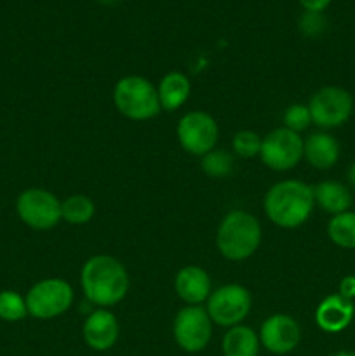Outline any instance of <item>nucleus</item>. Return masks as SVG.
Wrapping results in <instances>:
<instances>
[{"instance_id":"nucleus-22","label":"nucleus","mask_w":355,"mask_h":356,"mask_svg":"<svg viewBox=\"0 0 355 356\" xmlns=\"http://www.w3.org/2000/svg\"><path fill=\"white\" fill-rule=\"evenodd\" d=\"M202 159V170L211 177H226L232 174L233 170V156L225 149H212V152L205 153Z\"/></svg>"},{"instance_id":"nucleus-1","label":"nucleus","mask_w":355,"mask_h":356,"mask_svg":"<svg viewBox=\"0 0 355 356\" xmlns=\"http://www.w3.org/2000/svg\"><path fill=\"white\" fill-rule=\"evenodd\" d=\"M80 285L90 305L110 308L118 305L129 291V275L124 264L111 256H93L80 270Z\"/></svg>"},{"instance_id":"nucleus-19","label":"nucleus","mask_w":355,"mask_h":356,"mask_svg":"<svg viewBox=\"0 0 355 356\" xmlns=\"http://www.w3.org/2000/svg\"><path fill=\"white\" fill-rule=\"evenodd\" d=\"M260 336L251 327H230L223 337V355L225 356H258L260 353Z\"/></svg>"},{"instance_id":"nucleus-24","label":"nucleus","mask_w":355,"mask_h":356,"mask_svg":"<svg viewBox=\"0 0 355 356\" xmlns=\"http://www.w3.org/2000/svg\"><path fill=\"white\" fill-rule=\"evenodd\" d=\"M261 143H263V138H261L258 132L254 131H240L233 136V152L239 156H244V159H253V156L260 155L261 152Z\"/></svg>"},{"instance_id":"nucleus-11","label":"nucleus","mask_w":355,"mask_h":356,"mask_svg":"<svg viewBox=\"0 0 355 356\" xmlns=\"http://www.w3.org/2000/svg\"><path fill=\"white\" fill-rule=\"evenodd\" d=\"M312 122L322 129H334L343 125L354 110L350 92L341 87H322L312 96L308 103Z\"/></svg>"},{"instance_id":"nucleus-2","label":"nucleus","mask_w":355,"mask_h":356,"mask_svg":"<svg viewBox=\"0 0 355 356\" xmlns=\"http://www.w3.org/2000/svg\"><path fill=\"white\" fill-rule=\"evenodd\" d=\"M315 207L313 188L298 179L275 183L265 195V212L274 225L292 229L308 221Z\"/></svg>"},{"instance_id":"nucleus-26","label":"nucleus","mask_w":355,"mask_h":356,"mask_svg":"<svg viewBox=\"0 0 355 356\" xmlns=\"http://www.w3.org/2000/svg\"><path fill=\"white\" fill-rule=\"evenodd\" d=\"M324 26H326V21H324L322 13H308L306 10L305 16H301V19H299V30L306 37H317V35L322 33Z\"/></svg>"},{"instance_id":"nucleus-3","label":"nucleus","mask_w":355,"mask_h":356,"mask_svg":"<svg viewBox=\"0 0 355 356\" xmlns=\"http://www.w3.org/2000/svg\"><path fill=\"white\" fill-rule=\"evenodd\" d=\"M261 243V225L256 216L246 211H232L219 222L216 247L230 261L249 259Z\"/></svg>"},{"instance_id":"nucleus-29","label":"nucleus","mask_w":355,"mask_h":356,"mask_svg":"<svg viewBox=\"0 0 355 356\" xmlns=\"http://www.w3.org/2000/svg\"><path fill=\"white\" fill-rule=\"evenodd\" d=\"M347 177H348V181H350V183L355 186V163H352V165L348 167Z\"/></svg>"},{"instance_id":"nucleus-28","label":"nucleus","mask_w":355,"mask_h":356,"mask_svg":"<svg viewBox=\"0 0 355 356\" xmlns=\"http://www.w3.org/2000/svg\"><path fill=\"white\" fill-rule=\"evenodd\" d=\"M299 3H301L303 9L308 10V13H322V10L329 6L331 0H299Z\"/></svg>"},{"instance_id":"nucleus-13","label":"nucleus","mask_w":355,"mask_h":356,"mask_svg":"<svg viewBox=\"0 0 355 356\" xmlns=\"http://www.w3.org/2000/svg\"><path fill=\"white\" fill-rule=\"evenodd\" d=\"M118 334H120V325L117 316L106 308L94 309L82 327L84 341L94 351H108L113 348Z\"/></svg>"},{"instance_id":"nucleus-17","label":"nucleus","mask_w":355,"mask_h":356,"mask_svg":"<svg viewBox=\"0 0 355 356\" xmlns=\"http://www.w3.org/2000/svg\"><path fill=\"white\" fill-rule=\"evenodd\" d=\"M191 92V83L188 76L181 72H171L160 80L157 87L160 108L166 111H174L183 106Z\"/></svg>"},{"instance_id":"nucleus-20","label":"nucleus","mask_w":355,"mask_h":356,"mask_svg":"<svg viewBox=\"0 0 355 356\" xmlns=\"http://www.w3.org/2000/svg\"><path fill=\"white\" fill-rule=\"evenodd\" d=\"M327 235L341 249H355V212H341L327 225Z\"/></svg>"},{"instance_id":"nucleus-7","label":"nucleus","mask_w":355,"mask_h":356,"mask_svg":"<svg viewBox=\"0 0 355 356\" xmlns=\"http://www.w3.org/2000/svg\"><path fill=\"white\" fill-rule=\"evenodd\" d=\"M176 134L184 152L195 156H204L205 153L216 148L219 127L211 115L200 110H194L181 117Z\"/></svg>"},{"instance_id":"nucleus-27","label":"nucleus","mask_w":355,"mask_h":356,"mask_svg":"<svg viewBox=\"0 0 355 356\" xmlns=\"http://www.w3.org/2000/svg\"><path fill=\"white\" fill-rule=\"evenodd\" d=\"M340 296L348 299V301H352L355 298V277L350 275V277H345L340 282Z\"/></svg>"},{"instance_id":"nucleus-23","label":"nucleus","mask_w":355,"mask_h":356,"mask_svg":"<svg viewBox=\"0 0 355 356\" xmlns=\"http://www.w3.org/2000/svg\"><path fill=\"white\" fill-rule=\"evenodd\" d=\"M28 315L26 301L14 291L0 292V318L6 322H19Z\"/></svg>"},{"instance_id":"nucleus-4","label":"nucleus","mask_w":355,"mask_h":356,"mask_svg":"<svg viewBox=\"0 0 355 356\" xmlns=\"http://www.w3.org/2000/svg\"><path fill=\"white\" fill-rule=\"evenodd\" d=\"M115 108L129 120L143 122L155 117L160 108L157 87L145 76H122L113 87Z\"/></svg>"},{"instance_id":"nucleus-30","label":"nucleus","mask_w":355,"mask_h":356,"mask_svg":"<svg viewBox=\"0 0 355 356\" xmlns=\"http://www.w3.org/2000/svg\"><path fill=\"white\" fill-rule=\"evenodd\" d=\"M331 356H355L354 351H348V350H340L336 353H333Z\"/></svg>"},{"instance_id":"nucleus-15","label":"nucleus","mask_w":355,"mask_h":356,"mask_svg":"<svg viewBox=\"0 0 355 356\" xmlns=\"http://www.w3.org/2000/svg\"><path fill=\"white\" fill-rule=\"evenodd\" d=\"M354 318V305L340 294L327 296L315 312V322L324 332L336 334L350 325Z\"/></svg>"},{"instance_id":"nucleus-21","label":"nucleus","mask_w":355,"mask_h":356,"mask_svg":"<svg viewBox=\"0 0 355 356\" xmlns=\"http://www.w3.org/2000/svg\"><path fill=\"white\" fill-rule=\"evenodd\" d=\"M96 214V205L86 195H72L61 202V219L70 225H87Z\"/></svg>"},{"instance_id":"nucleus-10","label":"nucleus","mask_w":355,"mask_h":356,"mask_svg":"<svg viewBox=\"0 0 355 356\" xmlns=\"http://www.w3.org/2000/svg\"><path fill=\"white\" fill-rule=\"evenodd\" d=\"M303 148H305V141L298 132L281 127L265 136L260 156L268 169L282 172L301 162Z\"/></svg>"},{"instance_id":"nucleus-18","label":"nucleus","mask_w":355,"mask_h":356,"mask_svg":"<svg viewBox=\"0 0 355 356\" xmlns=\"http://www.w3.org/2000/svg\"><path fill=\"white\" fill-rule=\"evenodd\" d=\"M313 197H315V204L322 211L329 212V214H341L347 212L352 204V193L345 184L338 183V181H322L313 188Z\"/></svg>"},{"instance_id":"nucleus-8","label":"nucleus","mask_w":355,"mask_h":356,"mask_svg":"<svg viewBox=\"0 0 355 356\" xmlns=\"http://www.w3.org/2000/svg\"><path fill=\"white\" fill-rule=\"evenodd\" d=\"M16 211L21 221L33 229H51L61 221V202L42 188H30L17 197Z\"/></svg>"},{"instance_id":"nucleus-9","label":"nucleus","mask_w":355,"mask_h":356,"mask_svg":"<svg viewBox=\"0 0 355 356\" xmlns=\"http://www.w3.org/2000/svg\"><path fill=\"white\" fill-rule=\"evenodd\" d=\"M173 336L178 346L187 353L205 350L212 336V322L202 306H184L174 316Z\"/></svg>"},{"instance_id":"nucleus-25","label":"nucleus","mask_w":355,"mask_h":356,"mask_svg":"<svg viewBox=\"0 0 355 356\" xmlns=\"http://www.w3.org/2000/svg\"><path fill=\"white\" fill-rule=\"evenodd\" d=\"M282 120H284L285 129L299 134L312 124V115H310L308 106H305V104H291V106L285 108Z\"/></svg>"},{"instance_id":"nucleus-16","label":"nucleus","mask_w":355,"mask_h":356,"mask_svg":"<svg viewBox=\"0 0 355 356\" xmlns=\"http://www.w3.org/2000/svg\"><path fill=\"white\" fill-rule=\"evenodd\" d=\"M303 156L312 167L319 170H327L340 159V145L336 139L326 132H317L306 138Z\"/></svg>"},{"instance_id":"nucleus-6","label":"nucleus","mask_w":355,"mask_h":356,"mask_svg":"<svg viewBox=\"0 0 355 356\" xmlns=\"http://www.w3.org/2000/svg\"><path fill=\"white\" fill-rule=\"evenodd\" d=\"M251 302H253L251 294L244 285L228 284L211 292L205 312L212 323L230 329V327L240 325L247 318L251 312Z\"/></svg>"},{"instance_id":"nucleus-31","label":"nucleus","mask_w":355,"mask_h":356,"mask_svg":"<svg viewBox=\"0 0 355 356\" xmlns=\"http://www.w3.org/2000/svg\"><path fill=\"white\" fill-rule=\"evenodd\" d=\"M101 3H104V6H111V3H115V2H118V0H100Z\"/></svg>"},{"instance_id":"nucleus-14","label":"nucleus","mask_w":355,"mask_h":356,"mask_svg":"<svg viewBox=\"0 0 355 356\" xmlns=\"http://www.w3.org/2000/svg\"><path fill=\"white\" fill-rule=\"evenodd\" d=\"M174 291L188 306H198L211 296V278L200 266H184L174 278Z\"/></svg>"},{"instance_id":"nucleus-12","label":"nucleus","mask_w":355,"mask_h":356,"mask_svg":"<svg viewBox=\"0 0 355 356\" xmlns=\"http://www.w3.org/2000/svg\"><path fill=\"white\" fill-rule=\"evenodd\" d=\"M258 336L265 350L274 355H287L301 341V329L292 316L277 313L265 320Z\"/></svg>"},{"instance_id":"nucleus-5","label":"nucleus","mask_w":355,"mask_h":356,"mask_svg":"<svg viewBox=\"0 0 355 356\" xmlns=\"http://www.w3.org/2000/svg\"><path fill=\"white\" fill-rule=\"evenodd\" d=\"M28 315L38 320H51L68 312L73 305V289L63 278H44L28 291Z\"/></svg>"}]
</instances>
